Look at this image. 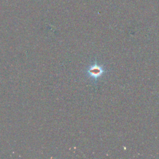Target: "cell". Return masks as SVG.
Segmentation results:
<instances>
[{
    "label": "cell",
    "instance_id": "obj_1",
    "mask_svg": "<svg viewBox=\"0 0 159 159\" xmlns=\"http://www.w3.org/2000/svg\"><path fill=\"white\" fill-rule=\"evenodd\" d=\"M88 72L91 76L97 78V77L100 76L102 75V73H103V70L101 67H100L97 65H95L92 66L89 69Z\"/></svg>",
    "mask_w": 159,
    "mask_h": 159
}]
</instances>
